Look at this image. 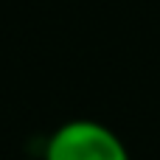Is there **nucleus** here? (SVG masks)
Wrapping results in <instances>:
<instances>
[{"instance_id":"obj_1","label":"nucleus","mask_w":160,"mask_h":160,"mask_svg":"<svg viewBox=\"0 0 160 160\" xmlns=\"http://www.w3.org/2000/svg\"><path fill=\"white\" fill-rule=\"evenodd\" d=\"M45 160H129V152L118 132L98 121L79 118L51 135Z\"/></svg>"}]
</instances>
